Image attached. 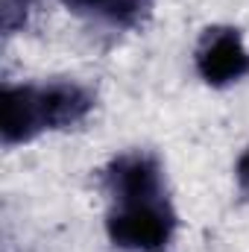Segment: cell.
<instances>
[{"label": "cell", "mask_w": 249, "mask_h": 252, "mask_svg": "<svg viewBox=\"0 0 249 252\" xmlns=\"http://www.w3.org/2000/svg\"><path fill=\"white\" fill-rule=\"evenodd\" d=\"M103 188L109 193V202L126 199H147V196H164V167L161 161L147 150H129L115 156L103 170Z\"/></svg>", "instance_id": "3"}, {"label": "cell", "mask_w": 249, "mask_h": 252, "mask_svg": "<svg viewBox=\"0 0 249 252\" xmlns=\"http://www.w3.org/2000/svg\"><path fill=\"white\" fill-rule=\"evenodd\" d=\"M0 135L6 147L30 144L38 135L47 132L44 115H41V100H38V82H21L3 85L0 97Z\"/></svg>", "instance_id": "4"}, {"label": "cell", "mask_w": 249, "mask_h": 252, "mask_svg": "<svg viewBox=\"0 0 249 252\" xmlns=\"http://www.w3.org/2000/svg\"><path fill=\"white\" fill-rule=\"evenodd\" d=\"M179 229L170 196H147L112 202L106 214V238L121 252H164Z\"/></svg>", "instance_id": "1"}, {"label": "cell", "mask_w": 249, "mask_h": 252, "mask_svg": "<svg viewBox=\"0 0 249 252\" xmlns=\"http://www.w3.org/2000/svg\"><path fill=\"white\" fill-rule=\"evenodd\" d=\"M64 6L94 24L112 30H135L153 15L156 0H64Z\"/></svg>", "instance_id": "6"}, {"label": "cell", "mask_w": 249, "mask_h": 252, "mask_svg": "<svg viewBox=\"0 0 249 252\" xmlns=\"http://www.w3.org/2000/svg\"><path fill=\"white\" fill-rule=\"evenodd\" d=\"M235 179H238V188L249 196V147L241 153V158L235 164Z\"/></svg>", "instance_id": "7"}, {"label": "cell", "mask_w": 249, "mask_h": 252, "mask_svg": "<svg viewBox=\"0 0 249 252\" xmlns=\"http://www.w3.org/2000/svg\"><path fill=\"white\" fill-rule=\"evenodd\" d=\"M193 67L199 79L211 88H229L249 76V47L244 32L229 24L208 27L196 47H193Z\"/></svg>", "instance_id": "2"}, {"label": "cell", "mask_w": 249, "mask_h": 252, "mask_svg": "<svg viewBox=\"0 0 249 252\" xmlns=\"http://www.w3.org/2000/svg\"><path fill=\"white\" fill-rule=\"evenodd\" d=\"M38 100L47 132L73 129L94 109V94L76 79H47L38 82Z\"/></svg>", "instance_id": "5"}]
</instances>
